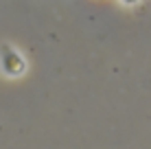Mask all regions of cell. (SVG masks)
I'll return each instance as SVG.
<instances>
[{"label":"cell","mask_w":151,"mask_h":149,"mask_svg":"<svg viewBox=\"0 0 151 149\" xmlns=\"http://www.w3.org/2000/svg\"><path fill=\"white\" fill-rule=\"evenodd\" d=\"M125 4H136V0H123Z\"/></svg>","instance_id":"1"}]
</instances>
